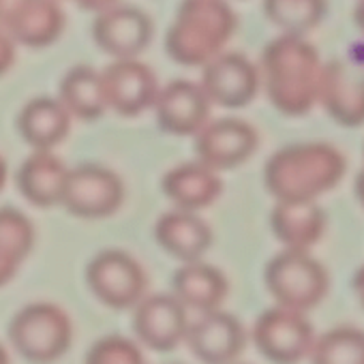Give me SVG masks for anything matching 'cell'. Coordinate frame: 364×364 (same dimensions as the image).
<instances>
[{
	"mask_svg": "<svg viewBox=\"0 0 364 364\" xmlns=\"http://www.w3.org/2000/svg\"><path fill=\"white\" fill-rule=\"evenodd\" d=\"M124 202V185L116 171L103 165H80L69 169L63 206L80 219H105Z\"/></svg>",
	"mask_w": 364,
	"mask_h": 364,
	"instance_id": "cell-8",
	"label": "cell"
},
{
	"mask_svg": "<svg viewBox=\"0 0 364 364\" xmlns=\"http://www.w3.org/2000/svg\"><path fill=\"white\" fill-rule=\"evenodd\" d=\"M163 193L180 210H204L223 193V180L217 169L202 161H189L171 167L163 176Z\"/></svg>",
	"mask_w": 364,
	"mask_h": 364,
	"instance_id": "cell-17",
	"label": "cell"
},
{
	"mask_svg": "<svg viewBox=\"0 0 364 364\" xmlns=\"http://www.w3.org/2000/svg\"><path fill=\"white\" fill-rule=\"evenodd\" d=\"M71 3H75V5H77L80 9H84V11L101 14V11H105V9L118 5L120 0H71Z\"/></svg>",
	"mask_w": 364,
	"mask_h": 364,
	"instance_id": "cell-31",
	"label": "cell"
},
{
	"mask_svg": "<svg viewBox=\"0 0 364 364\" xmlns=\"http://www.w3.org/2000/svg\"><path fill=\"white\" fill-rule=\"evenodd\" d=\"M353 20L358 24V28L364 33V0H360L358 7H355V14H353Z\"/></svg>",
	"mask_w": 364,
	"mask_h": 364,
	"instance_id": "cell-34",
	"label": "cell"
},
{
	"mask_svg": "<svg viewBox=\"0 0 364 364\" xmlns=\"http://www.w3.org/2000/svg\"><path fill=\"white\" fill-rule=\"evenodd\" d=\"M86 281L97 300L118 311L133 309L146 296L148 287L141 264L120 249L97 253L86 268Z\"/></svg>",
	"mask_w": 364,
	"mask_h": 364,
	"instance_id": "cell-6",
	"label": "cell"
},
{
	"mask_svg": "<svg viewBox=\"0 0 364 364\" xmlns=\"http://www.w3.org/2000/svg\"><path fill=\"white\" fill-rule=\"evenodd\" d=\"M326 225V215L317 202H277L270 213L272 234L285 249H313L323 238Z\"/></svg>",
	"mask_w": 364,
	"mask_h": 364,
	"instance_id": "cell-21",
	"label": "cell"
},
{
	"mask_svg": "<svg viewBox=\"0 0 364 364\" xmlns=\"http://www.w3.org/2000/svg\"><path fill=\"white\" fill-rule=\"evenodd\" d=\"M347 161L328 141H300L277 150L264 167V185L277 202H317L343 180Z\"/></svg>",
	"mask_w": 364,
	"mask_h": 364,
	"instance_id": "cell-2",
	"label": "cell"
},
{
	"mask_svg": "<svg viewBox=\"0 0 364 364\" xmlns=\"http://www.w3.org/2000/svg\"><path fill=\"white\" fill-rule=\"evenodd\" d=\"M351 289H353V294L358 296L360 306L364 309V266H360V268L355 270V274H353V279H351Z\"/></svg>",
	"mask_w": 364,
	"mask_h": 364,
	"instance_id": "cell-32",
	"label": "cell"
},
{
	"mask_svg": "<svg viewBox=\"0 0 364 364\" xmlns=\"http://www.w3.org/2000/svg\"><path fill=\"white\" fill-rule=\"evenodd\" d=\"M185 341L204 364H234L247 347V332L232 313L215 309L189 323Z\"/></svg>",
	"mask_w": 364,
	"mask_h": 364,
	"instance_id": "cell-14",
	"label": "cell"
},
{
	"mask_svg": "<svg viewBox=\"0 0 364 364\" xmlns=\"http://www.w3.org/2000/svg\"><path fill=\"white\" fill-rule=\"evenodd\" d=\"M28 0H0V28H5L16 20V16L24 9Z\"/></svg>",
	"mask_w": 364,
	"mask_h": 364,
	"instance_id": "cell-30",
	"label": "cell"
},
{
	"mask_svg": "<svg viewBox=\"0 0 364 364\" xmlns=\"http://www.w3.org/2000/svg\"><path fill=\"white\" fill-rule=\"evenodd\" d=\"M202 88L213 105L228 109L247 107L262 86L259 69L238 52H221L202 67Z\"/></svg>",
	"mask_w": 364,
	"mask_h": 364,
	"instance_id": "cell-9",
	"label": "cell"
},
{
	"mask_svg": "<svg viewBox=\"0 0 364 364\" xmlns=\"http://www.w3.org/2000/svg\"><path fill=\"white\" fill-rule=\"evenodd\" d=\"M65 26L67 18L58 0H28L7 33L24 48H48L60 39Z\"/></svg>",
	"mask_w": 364,
	"mask_h": 364,
	"instance_id": "cell-23",
	"label": "cell"
},
{
	"mask_svg": "<svg viewBox=\"0 0 364 364\" xmlns=\"http://www.w3.org/2000/svg\"><path fill=\"white\" fill-rule=\"evenodd\" d=\"M266 287L279 306L306 313L323 302L330 289L326 268L309 253L285 249L274 255L264 272Z\"/></svg>",
	"mask_w": 364,
	"mask_h": 364,
	"instance_id": "cell-4",
	"label": "cell"
},
{
	"mask_svg": "<svg viewBox=\"0 0 364 364\" xmlns=\"http://www.w3.org/2000/svg\"><path fill=\"white\" fill-rule=\"evenodd\" d=\"M9 341L16 351L33 364L60 360L73 341L69 315L52 302L24 306L9 323Z\"/></svg>",
	"mask_w": 364,
	"mask_h": 364,
	"instance_id": "cell-5",
	"label": "cell"
},
{
	"mask_svg": "<svg viewBox=\"0 0 364 364\" xmlns=\"http://www.w3.org/2000/svg\"><path fill=\"white\" fill-rule=\"evenodd\" d=\"M92 39L114 60L137 58L152 39V22L141 9L114 5L97 14Z\"/></svg>",
	"mask_w": 364,
	"mask_h": 364,
	"instance_id": "cell-16",
	"label": "cell"
},
{
	"mask_svg": "<svg viewBox=\"0 0 364 364\" xmlns=\"http://www.w3.org/2000/svg\"><path fill=\"white\" fill-rule=\"evenodd\" d=\"M154 238L171 257L180 262H196L210 249L213 230L196 213L173 208L156 221Z\"/></svg>",
	"mask_w": 364,
	"mask_h": 364,
	"instance_id": "cell-19",
	"label": "cell"
},
{
	"mask_svg": "<svg viewBox=\"0 0 364 364\" xmlns=\"http://www.w3.org/2000/svg\"><path fill=\"white\" fill-rule=\"evenodd\" d=\"M319 105L343 127L364 124V69L353 60L323 63Z\"/></svg>",
	"mask_w": 364,
	"mask_h": 364,
	"instance_id": "cell-15",
	"label": "cell"
},
{
	"mask_svg": "<svg viewBox=\"0 0 364 364\" xmlns=\"http://www.w3.org/2000/svg\"><path fill=\"white\" fill-rule=\"evenodd\" d=\"M7 173H9V167H7V161L0 156V191L5 189L7 185Z\"/></svg>",
	"mask_w": 364,
	"mask_h": 364,
	"instance_id": "cell-35",
	"label": "cell"
},
{
	"mask_svg": "<svg viewBox=\"0 0 364 364\" xmlns=\"http://www.w3.org/2000/svg\"><path fill=\"white\" fill-rule=\"evenodd\" d=\"M107 109L124 118H133L152 109L159 80L152 69L139 58H118L105 71H101Z\"/></svg>",
	"mask_w": 364,
	"mask_h": 364,
	"instance_id": "cell-10",
	"label": "cell"
},
{
	"mask_svg": "<svg viewBox=\"0 0 364 364\" xmlns=\"http://www.w3.org/2000/svg\"><path fill=\"white\" fill-rule=\"evenodd\" d=\"M33 221L11 208H0V287L11 283L35 247Z\"/></svg>",
	"mask_w": 364,
	"mask_h": 364,
	"instance_id": "cell-25",
	"label": "cell"
},
{
	"mask_svg": "<svg viewBox=\"0 0 364 364\" xmlns=\"http://www.w3.org/2000/svg\"><path fill=\"white\" fill-rule=\"evenodd\" d=\"M133 309V330L146 347L171 351L185 341L189 328L187 309L173 294L144 296Z\"/></svg>",
	"mask_w": 364,
	"mask_h": 364,
	"instance_id": "cell-12",
	"label": "cell"
},
{
	"mask_svg": "<svg viewBox=\"0 0 364 364\" xmlns=\"http://www.w3.org/2000/svg\"><path fill=\"white\" fill-rule=\"evenodd\" d=\"M259 146L257 131L240 118H221L206 122L196 133L198 161L223 171L247 163Z\"/></svg>",
	"mask_w": 364,
	"mask_h": 364,
	"instance_id": "cell-11",
	"label": "cell"
},
{
	"mask_svg": "<svg viewBox=\"0 0 364 364\" xmlns=\"http://www.w3.org/2000/svg\"><path fill=\"white\" fill-rule=\"evenodd\" d=\"M173 296L185 304V309H196L200 313L215 311L228 298L225 274L200 259L185 262L171 277Z\"/></svg>",
	"mask_w": 364,
	"mask_h": 364,
	"instance_id": "cell-20",
	"label": "cell"
},
{
	"mask_svg": "<svg viewBox=\"0 0 364 364\" xmlns=\"http://www.w3.org/2000/svg\"><path fill=\"white\" fill-rule=\"evenodd\" d=\"M210 99L202 84L173 80L161 86L154 99V116L163 131L171 135H196L210 118Z\"/></svg>",
	"mask_w": 364,
	"mask_h": 364,
	"instance_id": "cell-13",
	"label": "cell"
},
{
	"mask_svg": "<svg viewBox=\"0 0 364 364\" xmlns=\"http://www.w3.org/2000/svg\"><path fill=\"white\" fill-rule=\"evenodd\" d=\"M311 364H364V330L338 326L315 338Z\"/></svg>",
	"mask_w": 364,
	"mask_h": 364,
	"instance_id": "cell-27",
	"label": "cell"
},
{
	"mask_svg": "<svg viewBox=\"0 0 364 364\" xmlns=\"http://www.w3.org/2000/svg\"><path fill=\"white\" fill-rule=\"evenodd\" d=\"M264 14L283 35L304 37L326 16V0H264Z\"/></svg>",
	"mask_w": 364,
	"mask_h": 364,
	"instance_id": "cell-26",
	"label": "cell"
},
{
	"mask_svg": "<svg viewBox=\"0 0 364 364\" xmlns=\"http://www.w3.org/2000/svg\"><path fill=\"white\" fill-rule=\"evenodd\" d=\"M238 18L225 0H182L165 35L169 58L182 67H204L225 52Z\"/></svg>",
	"mask_w": 364,
	"mask_h": 364,
	"instance_id": "cell-3",
	"label": "cell"
},
{
	"mask_svg": "<svg viewBox=\"0 0 364 364\" xmlns=\"http://www.w3.org/2000/svg\"><path fill=\"white\" fill-rule=\"evenodd\" d=\"M0 364H9V353L3 345H0Z\"/></svg>",
	"mask_w": 364,
	"mask_h": 364,
	"instance_id": "cell-36",
	"label": "cell"
},
{
	"mask_svg": "<svg viewBox=\"0 0 364 364\" xmlns=\"http://www.w3.org/2000/svg\"><path fill=\"white\" fill-rule=\"evenodd\" d=\"M69 167L52 150H35L18 169L16 182L26 202L37 208H52L63 202Z\"/></svg>",
	"mask_w": 364,
	"mask_h": 364,
	"instance_id": "cell-18",
	"label": "cell"
},
{
	"mask_svg": "<svg viewBox=\"0 0 364 364\" xmlns=\"http://www.w3.org/2000/svg\"><path fill=\"white\" fill-rule=\"evenodd\" d=\"M86 364H146V358L131 338L109 334L90 347Z\"/></svg>",
	"mask_w": 364,
	"mask_h": 364,
	"instance_id": "cell-28",
	"label": "cell"
},
{
	"mask_svg": "<svg viewBox=\"0 0 364 364\" xmlns=\"http://www.w3.org/2000/svg\"><path fill=\"white\" fill-rule=\"evenodd\" d=\"M323 63L317 50L298 35H281L262 54L259 82L274 109L304 116L319 103Z\"/></svg>",
	"mask_w": 364,
	"mask_h": 364,
	"instance_id": "cell-1",
	"label": "cell"
},
{
	"mask_svg": "<svg viewBox=\"0 0 364 364\" xmlns=\"http://www.w3.org/2000/svg\"><path fill=\"white\" fill-rule=\"evenodd\" d=\"M355 196H358L360 204L364 206V167H362V171L355 178Z\"/></svg>",
	"mask_w": 364,
	"mask_h": 364,
	"instance_id": "cell-33",
	"label": "cell"
},
{
	"mask_svg": "<svg viewBox=\"0 0 364 364\" xmlns=\"http://www.w3.org/2000/svg\"><path fill=\"white\" fill-rule=\"evenodd\" d=\"M22 139L35 150H52L71 131V114L60 99L37 97L28 101L18 116Z\"/></svg>",
	"mask_w": 364,
	"mask_h": 364,
	"instance_id": "cell-22",
	"label": "cell"
},
{
	"mask_svg": "<svg viewBox=\"0 0 364 364\" xmlns=\"http://www.w3.org/2000/svg\"><path fill=\"white\" fill-rule=\"evenodd\" d=\"M60 103L67 107L71 118L80 120H99L107 112L105 88L101 71L77 65L69 69L60 82Z\"/></svg>",
	"mask_w": 364,
	"mask_h": 364,
	"instance_id": "cell-24",
	"label": "cell"
},
{
	"mask_svg": "<svg viewBox=\"0 0 364 364\" xmlns=\"http://www.w3.org/2000/svg\"><path fill=\"white\" fill-rule=\"evenodd\" d=\"M16 63V41L11 35L0 28V77H3Z\"/></svg>",
	"mask_w": 364,
	"mask_h": 364,
	"instance_id": "cell-29",
	"label": "cell"
},
{
	"mask_svg": "<svg viewBox=\"0 0 364 364\" xmlns=\"http://www.w3.org/2000/svg\"><path fill=\"white\" fill-rule=\"evenodd\" d=\"M255 347L274 364H300L315 343V332L304 313L274 306L264 311L253 326Z\"/></svg>",
	"mask_w": 364,
	"mask_h": 364,
	"instance_id": "cell-7",
	"label": "cell"
}]
</instances>
